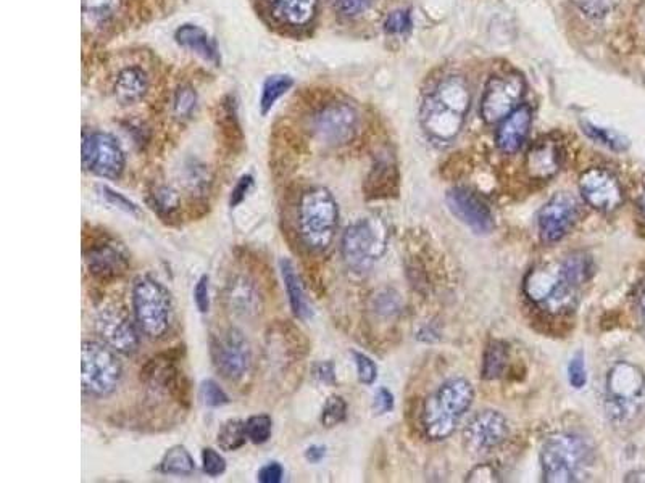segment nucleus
Returning a JSON list of instances; mask_svg holds the SVG:
<instances>
[{
  "instance_id": "nucleus-1",
  "label": "nucleus",
  "mask_w": 645,
  "mask_h": 483,
  "mask_svg": "<svg viewBox=\"0 0 645 483\" xmlns=\"http://www.w3.org/2000/svg\"><path fill=\"white\" fill-rule=\"evenodd\" d=\"M594 274V261L584 252L570 253L560 261L529 269L523 292L529 302L552 314L570 313L578 306L584 284Z\"/></svg>"
},
{
  "instance_id": "nucleus-2",
  "label": "nucleus",
  "mask_w": 645,
  "mask_h": 483,
  "mask_svg": "<svg viewBox=\"0 0 645 483\" xmlns=\"http://www.w3.org/2000/svg\"><path fill=\"white\" fill-rule=\"evenodd\" d=\"M471 91L462 76H447L421 104V128L436 142H452L470 112Z\"/></svg>"
},
{
  "instance_id": "nucleus-3",
  "label": "nucleus",
  "mask_w": 645,
  "mask_h": 483,
  "mask_svg": "<svg viewBox=\"0 0 645 483\" xmlns=\"http://www.w3.org/2000/svg\"><path fill=\"white\" fill-rule=\"evenodd\" d=\"M605 414L615 429H629L645 411V376L636 364L618 361L605 379Z\"/></svg>"
},
{
  "instance_id": "nucleus-4",
  "label": "nucleus",
  "mask_w": 645,
  "mask_h": 483,
  "mask_svg": "<svg viewBox=\"0 0 645 483\" xmlns=\"http://www.w3.org/2000/svg\"><path fill=\"white\" fill-rule=\"evenodd\" d=\"M475 390L465 379H450L426 400L421 413L425 435L434 442L454 434L462 417L470 411Z\"/></svg>"
},
{
  "instance_id": "nucleus-5",
  "label": "nucleus",
  "mask_w": 645,
  "mask_h": 483,
  "mask_svg": "<svg viewBox=\"0 0 645 483\" xmlns=\"http://www.w3.org/2000/svg\"><path fill=\"white\" fill-rule=\"evenodd\" d=\"M594 463V448L586 438L570 432L555 434L541 451L542 480L547 483L581 482Z\"/></svg>"
},
{
  "instance_id": "nucleus-6",
  "label": "nucleus",
  "mask_w": 645,
  "mask_h": 483,
  "mask_svg": "<svg viewBox=\"0 0 645 483\" xmlns=\"http://www.w3.org/2000/svg\"><path fill=\"white\" fill-rule=\"evenodd\" d=\"M297 226L302 244L312 252H325L339 228V207L325 187H312L300 195Z\"/></svg>"
},
{
  "instance_id": "nucleus-7",
  "label": "nucleus",
  "mask_w": 645,
  "mask_h": 483,
  "mask_svg": "<svg viewBox=\"0 0 645 483\" xmlns=\"http://www.w3.org/2000/svg\"><path fill=\"white\" fill-rule=\"evenodd\" d=\"M134 319L142 334L150 340H163L170 334L175 318L173 298L159 281L138 277L133 284Z\"/></svg>"
},
{
  "instance_id": "nucleus-8",
  "label": "nucleus",
  "mask_w": 645,
  "mask_h": 483,
  "mask_svg": "<svg viewBox=\"0 0 645 483\" xmlns=\"http://www.w3.org/2000/svg\"><path fill=\"white\" fill-rule=\"evenodd\" d=\"M386 248L387 228L379 218L358 219L342 236V258L355 273L368 271L381 260Z\"/></svg>"
},
{
  "instance_id": "nucleus-9",
  "label": "nucleus",
  "mask_w": 645,
  "mask_h": 483,
  "mask_svg": "<svg viewBox=\"0 0 645 483\" xmlns=\"http://www.w3.org/2000/svg\"><path fill=\"white\" fill-rule=\"evenodd\" d=\"M83 369L81 385L89 397L105 398L117 392L123 379V366L118 360L117 351L99 342H83L81 347Z\"/></svg>"
},
{
  "instance_id": "nucleus-10",
  "label": "nucleus",
  "mask_w": 645,
  "mask_h": 483,
  "mask_svg": "<svg viewBox=\"0 0 645 483\" xmlns=\"http://www.w3.org/2000/svg\"><path fill=\"white\" fill-rule=\"evenodd\" d=\"M88 234L91 239H84L83 253L89 274L102 284H110L125 276L131 268L125 247L102 229H91Z\"/></svg>"
},
{
  "instance_id": "nucleus-11",
  "label": "nucleus",
  "mask_w": 645,
  "mask_h": 483,
  "mask_svg": "<svg viewBox=\"0 0 645 483\" xmlns=\"http://www.w3.org/2000/svg\"><path fill=\"white\" fill-rule=\"evenodd\" d=\"M525 94V78L518 71H505L500 75L491 76L484 87L479 107L484 123L496 124L504 121L516 108L523 105L521 102L525 99Z\"/></svg>"
},
{
  "instance_id": "nucleus-12",
  "label": "nucleus",
  "mask_w": 645,
  "mask_h": 483,
  "mask_svg": "<svg viewBox=\"0 0 645 483\" xmlns=\"http://www.w3.org/2000/svg\"><path fill=\"white\" fill-rule=\"evenodd\" d=\"M212 360L221 377L238 382L246 376L252 363V351L246 335L238 327H229L212 339Z\"/></svg>"
},
{
  "instance_id": "nucleus-13",
  "label": "nucleus",
  "mask_w": 645,
  "mask_h": 483,
  "mask_svg": "<svg viewBox=\"0 0 645 483\" xmlns=\"http://www.w3.org/2000/svg\"><path fill=\"white\" fill-rule=\"evenodd\" d=\"M139 377L149 389L168 395L178 401L179 405L188 408L191 401V384L184 372L178 368L175 355L162 353L150 358L142 366Z\"/></svg>"
},
{
  "instance_id": "nucleus-14",
  "label": "nucleus",
  "mask_w": 645,
  "mask_h": 483,
  "mask_svg": "<svg viewBox=\"0 0 645 483\" xmlns=\"http://www.w3.org/2000/svg\"><path fill=\"white\" fill-rule=\"evenodd\" d=\"M581 218V205L573 195L560 192L541 208L537 215L539 236L546 244L565 239Z\"/></svg>"
},
{
  "instance_id": "nucleus-15",
  "label": "nucleus",
  "mask_w": 645,
  "mask_h": 483,
  "mask_svg": "<svg viewBox=\"0 0 645 483\" xmlns=\"http://www.w3.org/2000/svg\"><path fill=\"white\" fill-rule=\"evenodd\" d=\"M134 322L129 318L125 310L118 306L107 305L100 308L96 316V331L105 345L120 355L131 356L139 350V331Z\"/></svg>"
},
{
  "instance_id": "nucleus-16",
  "label": "nucleus",
  "mask_w": 645,
  "mask_h": 483,
  "mask_svg": "<svg viewBox=\"0 0 645 483\" xmlns=\"http://www.w3.org/2000/svg\"><path fill=\"white\" fill-rule=\"evenodd\" d=\"M83 168L100 178L118 179L125 170V152L110 134H89L83 141Z\"/></svg>"
},
{
  "instance_id": "nucleus-17",
  "label": "nucleus",
  "mask_w": 645,
  "mask_h": 483,
  "mask_svg": "<svg viewBox=\"0 0 645 483\" xmlns=\"http://www.w3.org/2000/svg\"><path fill=\"white\" fill-rule=\"evenodd\" d=\"M358 116L346 104H329L315 113L310 129L318 141L326 145H344L357 133Z\"/></svg>"
},
{
  "instance_id": "nucleus-18",
  "label": "nucleus",
  "mask_w": 645,
  "mask_h": 483,
  "mask_svg": "<svg viewBox=\"0 0 645 483\" xmlns=\"http://www.w3.org/2000/svg\"><path fill=\"white\" fill-rule=\"evenodd\" d=\"M579 192L589 207L602 213H613L625 202L623 187L615 174L597 166L581 174Z\"/></svg>"
},
{
  "instance_id": "nucleus-19",
  "label": "nucleus",
  "mask_w": 645,
  "mask_h": 483,
  "mask_svg": "<svg viewBox=\"0 0 645 483\" xmlns=\"http://www.w3.org/2000/svg\"><path fill=\"white\" fill-rule=\"evenodd\" d=\"M510 434L507 417L496 409H484L468 421L463 430L465 445L475 453L496 450Z\"/></svg>"
},
{
  "instance_id": "nucleus-20",
  "label": "nucleus",
  "mask_w": 645,
  "mask_h": 483,
  "mask_svg": "<svg viewBox=\"0 0 645 483\" xmlns=\"http://www.w3.org/2000/svg\"><path fill=\"white\" fill-rule=\"evenodd\" d=\"M447 207L458 221H462L479 236H486L496 226L491 208L487 207V203L476 192L467 187L450 189L447 192Z\"/></svg>"
},
{
  "instance_id": "nucleus-21",
  "label": "nucleus",
  "mask_w": 645,
  "mask_h": 483,
  "mask_svg": "<svg viewBox=\"0 0 645 483\" xmlns=\"http://www.w3.org/2000/svg\"><path fill=\"white\" fill-rule=\"evenodd\" d=\"M565 150L562 144L552 137H544L531 145L526 153L525 168L529 178L537 181H549L562 170Z\"/></svg>"
},
{
  "instance_id": "nucleus-22",
  "label": "nucleus",
  "mask_w": 645,
  "mask_h": 483,
  "mask_svg": "<svg viewBox=\"0 0 645 483\" xmlns=\"http://www.w3.org/2000/svg\"><path fill=\"white\" fill-rule=\"evenodd\" d=\"M223 297H225L226 308L238 318L252 321L262 314V294L249 277L236 276L231 279L226 285Z\"/></svg>"
},
{
  "instance_id": "nucleus-23",
  "label": "nucleus",
  "mask_w": 645,
  "mask_h": 483,
  "mask_svg": "<svg viewBox=\"0 0 645 483\" xmlns=\"http://www.w3.org/2000/svg\"><path fill=\"white\" fill-rule=\"evenodd\" d=\"M531 124H533V110L529 105H520L512 115H508L497 129L496 144L500 152L507 155L518 152L528 139Z\"/></svg>"
},
{
  "instance_id": "nucleus-24",
  "label": "nucleus",
  "mask_w": 645,
  "mask_h": 483,
  "mask_svg": "<svg viewBox=\"0 0 645 483\" xmlns=\"http://www.w3.org/2000/svg\"><path fill=\"white\" fill-rule=\"evenodd\" d=\"M279 271H281V277H283L284 289L288 294L292 313L300 321H308L313 316V310L310 303H308L304 282L300 279L296 266L292 265V261H289L288 258H283V260H279Z\"/></svg>"
},
{
  "instance_id": "nucleus-25",
  "label": "nucleus",
  "mask_w": 645,
  "mask_h": 483,
  "mask_svg": "<svg viewBox=\"0 0 645 483\" xmlns=\"http://www.w3.org/2000/svg\"><path fill=\"white\" fill-rule=\"evenodd\" d=\"M276 20L284 25L305 26L317 13L318 0H267Z\"/></svg>"
},
{
  "instance_id": "nucleus-26",
  "label": "nucleus",
  "mask_w": 645,
  "mask_h": 483,
  "mask_svg": "<svg viewBox=\"0 0 645 483\" xmlns=\"http://www.w3.org/2000/svg\"><path fill=\"white\" fill-rule=\"evenodd\" d=\"M176 42L184 49L191 50L194 54L204 58L205 62L218 65L220 54H218L217 44L205 33L204 29L196 25H184L176 31Z\"/></svg>"
},
{
  "instance_id": "nucleus-27",
  "label": "nucleus",
  "mask_w": 645,
  "mask_h": 483,
  "mask_svg": "<svg viewBox=\"0 0 645 483\" xmlns=\"http://www.w3.org/2000/svg\"><path fill=\"white\" fill-rule=\"evenodd\" d=\"M147 202L163 223L173 226L181 221V200L171 187H154L147 195Z\"/></svg>"
},
{
  "instance_id": "nucleus-28",
  "label": "nucleus",
  "mask_w": 645,
  "mask_h": 483,
  "mask_svg": "<svg viewBox=\"0 0 645 483\" xmlns=\"http://www.w3.org/2000/svg\"><path fill=\"white\" fill-rule=\"evenodd\" d=\"M147 87H149V83H147L146 73L139 68H128V70L121 71L117 78L115 95L121 104H136L146 95Z\"/></svg>"
},
{
  "instance_id": "nucleus-29",
  "label": "nucleus",
  "mask_w": 645,
  "mask_h": 483,
  "mask_svg": "<svg viewBox=\"0 0 645 483\" xmlns=\"http://www.w3.org/2000/svg\"><path fill=\"white\" fill-rule=\"evenodd\" d=\"M160 472L167 475H178V477H189L196 472V463L186 446H171L160 461Z\"/></svg>"
},
{
  "instance_id": "nucleus-30",
  "label": "nucleus",
  "mask_w": 645,
  "mask_h": 483,
  "mask_svg": "<svg viewBox=\"0 0 645 483\" xmlns=\"http://www.w3.org/2000/svg\"><path fill=\"white\" fill-rule=\"evenodd\" d=\"M508 363V347L500 340H492L484 351L481 376L484 380H496L504 376Z\"/></svg>"
},
{
  "instance_id": "nucleus-31",
  "label": "nucleus",
  "mask_w": 645,
  "mask_h": 483,
  "mask_svg": "<svg viewBox=\"0 0 645 483\" xmlns=\"http://www.w3.org/2000/svg\"><path fill=\"white\" fill-rule=\"evenodd\" d=\"M247 440L246 422L241 419H228L218 430L217 443L223 451L241 450Z\"/></svg>"
},
{
  "instance_id": "nucleus-32",
  "label": "nucleus",
  "mask_w": 645,
  "mask_h": 483,
  "mask_svg": "<svg viewBox=\"0 0 645 483\" xmlns=\"http://www.w3.org/2000/svg\"><path fill=\"white\" fill-rule=\"evenodd\" d=\"M292 84L294 81L288 75H273L267 78L263 83L262 97H260V110L263 115H267L271 108L275 107L276 102L291 89Z\"/></svg>"
},
{
  "instance_id": "nucleus-33",
  "label": "nucleus",
  "mask_w": 645,
  "mask_h": 483,
  "mask_svg": "<svg viewBox=\"0 0 645 483\" xmlns=\"http://www.w3.org/2000/svg\"><path fill=\"white\" fill-rule=\"evenodd\" d=\"M347 417V403L346 400L338 395H333L326 400L325 408L321 413V424L326 429H333L339 426L342 422L346 421Z\"/></svg>"
},
{
  "instance_id": "nucleus-34",
  "label": "nucleus",
  "mask_w": 645,
  "mask_h": 483,
  "mask_svg": "<svg viewBox=\"0 0 645 483\" xmlns=\"http://www.w3.org/2000/svg\"><path fill=\"white\" fill-rule=\"evenodd\" d=\"M247 437L255 445H263L271 438L273 432V421L267 414H258L247 419L246 422Z\"/></svg>"
},
{
  "instance_id": "nucleus-35",
  "label": "nucleus",
  "mask_w": 645,
  "mask_h": 483,
  "mask_svg": "<svg viewBox=\"0 0 645 483\" xmlns=\"http://www.w3.org/2000/svg\"><path fill=\"white\" fill-rule=\"evenodd\" d=\"M583 128L584 133L591 137L592 141L599 142V144L605 145L608 149L620 152V150H625L628 147L625 137L613 133L610 129L599 128V126L587 123L583 124Z\"/></svg>"
},
{
  "instance_id": "nucleus-36",
  "label": "nucleus",
  "mask_w": 645,
  "mask_h": 483,
  "mask_svg": "<svg viewBox=\"0 0 645 483\" xmlns=\"http://www.w3.org/2000/svg\"><path fill=\"white\" fill-rule=\"evenodd\" d=\"M618 2L620 0H573L579 12L594 20L607 17L608 13L616 9Z\"/></svg>"
},
{
  "instance_id": "nucleus-37",
  "label": "nucleus",
  "mask_w": 645,
  "mask_h": 483,
  "mask_svg": "<svg viewBox=\"0 0 645 483\" xmlns=\"http://www.w3.org/2000/svg\"><path fill=\"white\" fill-rule=\"evenodd\" d=\"M200 398L209 408H221L229 405L228 393L221 389L220 384L213 379H207L200 385Z\"/></svg>"
},
{
  "instance_id": "nucleus-38",
  "label": "nucleus",
  "mask_w": 645,
  "mask_h": 483,
  "mask_svg": "<svg viewBox=\"0 0 645 483\" xmlns=\"http://www.w3.org/2000/svg\"><path fill=\"white\" fill-rule=\"evenodd\" d=\"M186 186L191 190L192 195H196L197 199H202V197L209 194V174L205 173L199 166H192V168H189L188 176H186Z\"/></svg>"
},
{
  "instance_id": "nucleus-39",
  "label": "nucleus",
  "mask_w": 645,
  "mask_h": 483,
  "mask_svg": "<svg viewBox=\"0 0 645 483\" xmlns=\"http://www.w3.org/2000/svg\"><path fill=\"white\" fill-rule=\"evenodd\" d=\"M352 356H354L355 366H357L358 380L363 385L375 384L376 377H378V368H376L375 361L371 360L370 356L365 355V353H360V351H354Z\"/></svg>"
},
{
  "instance_id": "nucleus-40",
  "label": "nucleus",
  "mask_w": 645,
  "mask_h": 483,
  "mask_svg": "<svg viewBox=\"0 0 645 483\" xmlns=\"http://www.w3.org/2000/svg\"><path fill=\"white\" fill-rule=\"evenodd\" d=\"M410 28H412V15L408 10H394V12L387 15L386 21H384L386 33L394 34V36L405 34L410 31Z\"/></svg>"
},
{
  "instance_id": "nucleus-41",
  "label": "nucleus",
  "mask_w": 645,
  "mask_h": 483,
  "mask_svg": "<svg viewBox=\"0 0 645 483\" xmlns=\"http://www.w3.org/2000/svg\"><path fill=\"white\" fill-rule=\"evenodd\" d=\"M99 194L105 202L110 203L112 207L118 210L125 211L128 215L139 216V207L136 203L126 199L125 195L118 194L115 190L107 186H99Z\"/></svg>"
},
{
  "instance_id": "nucleus-42",
  "label": "nucleus",
  "mask_w": 645,
  "mask_h": 483,
  "mask_svg": "<svg viewBox=\"0 0 645 483\" xmlns=\"http://www.w3.org/2000/svg\"><path fill=\"white\" fill-rule=\"evenodd\" d=\"M202 469L209 477H220L226 471V459L213 450V448H204L202 451Z\"/></svg>"
},
{
  "instance_id": "nucleus-43",
  "label": "nucleus",
  "mask_w": 645,
  "mask_h": 483,
  "mask_svg": "<svg viewBox=\"0 0 645 483\" xmlns=\"http://www.w3.org/2000/svg\"><path fill=\"white\" fill-rule=\"evenodd\" d=\"M376 0H334V7L342 17H358L373 7Z\"/></svg>"
},
{
  "instance_id": "nucleus-44",
  "label": "nucleus",
  "mask_w": 645,
  "mask_h": 483,
  "mask_svg": "<svg viewBox=\"0 0 645 483\" xmlns=\"http://www.w3.org/2000/svg\"><path fill=\"white\" fill-rule=\"evenodd\" d=\"M568 380L573 389L581 390L587 384V371L586 363H584V356H573V360L568 364Z\"/></svg>"
},
{
  "instance_id": "nucleus-45",
  "label": "nucleus",
  "mask_w": 645,
  "mask_h": 483,
  "mask_svg": "<svg viewBox=\"0 0 645 483\" xmlns=\"http://www.w3.org/2000/svg\"><path fill=\"white\" fill-rule=\"evenodd\" d=\"M196 104H197V95H196V92L192 91L191 87H183V89H179V91L176 92V97H175L176 115L183 116V118H186V116H189L191 115L192 112H194V108H196Z\"/></svg>"
},
{
  "instance_id": "nucleus-46",
  "label": "nucleus",
  "mask_w": 645,
  "mask_h": 483,
  "mask_svg": "<svg viewBox=\"0 0 645 483\" xmlns=\"http://www.w3.org/2000/svg\"><path fill=\"white\" fill-rule=\"evenodd\" d=\"M194 303H196L197 310L202 314H207L210 311V279L207 274L199 277L196 287H194Z\"/></svg>"
},
{
  "instance_id": "nucleus-47",
  "label": "nucleus",
  "mask_w": 645,
  "mask_h": 483,
  "mask_svg": "<svg viewBox=\"0 0 645 483\" xmlns=\"http://www.w3.org/2000/svg\"><path fill=\"white\" fill-rule=\"evenodd\" d=\"M252 187H254V178L250 174H244L242 178H239L236 186L231 190V195H229V207L238 208L247 199Z\"/></svg>"
},
{
  "instance_id": "nucleus-48",
  "label": "nucleus",
  "mask_w": 645,
  "mask_h": 483,
  "mask_svg": "<svg viewBox=\"0 0 645 483\" xmlns=\"http://www.w3.org/2000/svg\"><path fill=\"white\" fill-rule=\"evenodd\" d=\"M499 472L491 464H479L467 475V482H499Z\"/></svg>"
},
{
  "instance_id": "nucleus-49",
  "label": "nucleus",
  "mask_w": 645,
  "mask_h": 483,
  "mask_svg": "<svg viewBox=\"0 0 645 483\" xmlns=\"http://www.w3.org/2000/svg\"><path fill=\"white\" fill-rule=\"evenodd\" d=\"M313 377L325 385L336 384V368L331 361H320L313 366Z\"/></svg>"
},
{
  "instance_id": "nucleus-50",
  "label": "nucleus",
  "mask_w": 645,
  "mask_h": 483,
  "mask_svg": "<svg viewBox=\"0 0 645 483\" xmlns=\"http://www.w3.org/2000/svg\"><path fill=\"white\" fill-rule=\"evenodd\" d=\"M284 469L279 463H268L258 471V482L262 483H279L283 480Z\"/></svg>"
},
{
  "instance_id": "nucleus-51",
  "label": "nucleus",
  "mask_w": 645,
  "mask_h": 483,
  "mask_svg": "<svg viewBox=\"0 0 645 483\" xmlns=\"http://www.w3.org/2000/svg\"><path fill=\"white\" fill-rule=\"evenodd\" d=\"M373 409H375L376 414L391 413L392 409H394V397H392V393L387 389H379L378 393H376Z\"/></svg>"
},
{
  "instance_id": "nucleus-52",
  "label": "nucleus",
  "mask_w": 645,
  "mask_h": 483,
  "mask_svg": "<svg viewBox=\"0 0 645 483\" xmlns=\"http://www.w3.org/2000/svg\"><path fill=\"white\" fill-rule=\"evenodd\" d=\"M325 456V446L313 445L310 446V448H307V451H305V459H307L308 463H320V461H323V458H325Z\"/></svg>"
},
{
  "instance_id": "nucleus-53",
  "label": "nucleus",
  "mask_w": 645,
  "mask_h": 483,
  "mask_svg": "<svg viewBox=\"0 0 645 483\" xmlns=\"http://www.w3.org/2000/svg\"><path fill=\"white\" fill-rule=\"evenodd\" d=\"M637 306H639V311H641L642 321L645 324V279L641 284V289H639V294H637Z\"/></svg>"
},
{
  "instance_id": "nucleus-54",
  "label": "nucleus",
  "mask_w": 645,
  "mask_h": 483,
  "mask_svg": "<svg viewBox=\"0 0 645 483\" xmlns=\"http://www.w3.org/2000/svg\"><path fill=\"white\" fill-rule=\"evenodd\" d=\"M626 482H645V469L644 471H634L626 475Z\"/></svg>"
},
{
  "instance_id": "nucleus-55",
  "label": "nucleus",
  "mask_w": 645,
  "mask_h": 483,
  "mask_svg": "<svg viewBox=\"0 0 645 483\" xmlns=\"http://www.w3.org/2000/svg\"><path fill=\"white\" fill-rule=\"evenodd\" d=\"M639 207H641L642 215L645 218V190L642 192L641 200H639Z\"/></svg>"
}]
</instances>
